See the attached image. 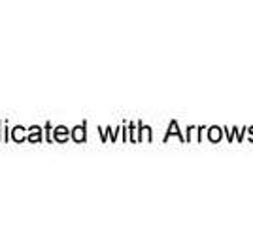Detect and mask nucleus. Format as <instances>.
<instances>
[]
</instances>
